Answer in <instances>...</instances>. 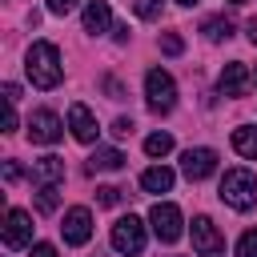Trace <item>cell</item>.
I'll use <instances>...</instances> for the list:
<instances>
[{"label": "cell", "mask_w": 257, "mask_h": 257, "mask_svg": "<svg viewBox=\"0 0 257 257\" xmlns=\"http://www.w3.org/2000/svg\"><path fill=\"white\" fill-rule=\"evenodd\" d=\"M233 149H237L241 157L257 161V128H253V124H241V128H233Z\"/></svg>", "instance_id": "2e32d148"}, {"label": "cell", "mask_w": 257, "mask_h": 257, "mask_svg": "<svg viewBox=\"0 0 257 257\" xmlns=\"http://www.w3.org/2000/svg\"><path fill=\"white\" fill-rule=\"evenodd\" d=\"M217 84H221L225 96H241V92L249 88V68H245L241 60H229V64L221 68V80H217Z\"/></svg>", "instance_id": "7c38bea8"}, {"label": "cell", "mask_w": 257, "mask_h": 257, "mask_svg": "<svg viewBox=\"0 0 257 257\" xmlns=\"http://www.w3.org/2000/svg\"><path fill=\"white\" fill-rule=\"evenodd\" d=\"M120 197H124V189H116V185H100L96 189V201L100 205H120Z\"/></svg>", "instance_id": "603a6c76"}, {"label": "cell", "mask_w": 257, "mask_h": 257, "mask_svg": "<svg viewBox=\"0 0 257 257\" xmlns=\"http://www.w3.org/2000/svg\"><path fill=\"white\" fill-rule=\"evenodd\" d=\"M201 32H205V40H213V44H217V40H229V36H233V20H229V16H209V20L201 24Z\"/></svg>", "instance_id": "ac0fdd59"}, {"label": "cell", "mask_w": 257, "mask_h": 257, "mask_svg": "<svg viewBox=\"0 0 257 257\" xmlns=\"http://www.w3.org/2000/svg\"><path fill=\"white\" fill-rule=\"evenodd\" d=\"M133 12H137L141 20H157V16L165 12V0H133Z\"/></svg>", "instance_id": "44dd1931"}, {"label": "cell", "mask_w": 257, "mask_h": 257, "mask_svg": "<svg viewBox=\"0 0 257 257\" xmlns=\"http://www.w3.org/2000/svg\"><path fill=\"white\" fill-rule=\"evenodd\" d=\"M60 233H64V245H88V237H92V213L84 205H72L64 213Z\"/></svg>", "instance_id": "9c48e42d"}, {"label": "cell", "mask_w": 257, "mask_h": 257, "mask_svg": "<svg viewBox=\"0 0 257 257\" xmlns=\"http://www.w3.org/2000/svg\"><path fill=\"white\" fill-rule=\"evenodd\" d=\"M237 257H257V229L241 233V241H237Z\"/></svg>", "instance_id": "7402d4cb"}, {"label": "cell", "mask_w": 257, "mask_h": 257, "mask_svg": "<svg viewBox=\"0 0 257 257\" xmlns=\"http://www.w3.org/2000/svg\"><path fill=\"white\" fill-rule=\"evenodd\" d=\"M145 104L149 112H169L177 104V84L165 68H149L145 72Z\"/></svg>", "instance_id": "3957f363"}, {"label": "cell", "mask_w": 257, "mask_h": 257, "mask_svg": "<svg viewBox=\"0 0 257 257\" xmlns=\"http://www.w3.org/2000/svg\"><path fill=\"white\" fill-rule=\"evenodd\" d=\"M229 4H245V0H229Z\"/></svg>", "instance_id": "1f68e13d"}, {"label": "cell", "mask_w": 257, "mask_h": 257, "mask_svg": "<svg viewBox=\"0 0 257 257\" xmlns=\"http://www.w3.org/2000/svg\"><path fill=\"white\" fill-rule=\"evenodd\" d=\"M145 153L149 157H169L173 153V137L169 133H149L145 137Z\"/></svg>", "instance_id": "ffe728a7"}, {"label": "cell", "mask_w": 257, "mask_h": 257, "mask_svg": "<svg viewBox=\"0 0 257 257\" xmlns=\"http://www.w3.org/2000/svg\"><path fill=\"white\" fill-rule=\"evenodd\" d=\"M193 249L197 257H225V237L209 217H193Z\"/></svg>", "instance_id": "52a82bcc"}, {"label": "cell", "mask_w": 257, "mask_h": 257, "mask_svg": "<svg viewBox=\"0 0 257 257\" xmlns=\"http://www.w3.org/2000/svg\"><path fill=\"white\" fill-rule=\"evenodd\" d=\"M76 4H80V0H48V12H56V16H68Z\"/></svg>", "instance_id": "d4e9b609"}, {"label": "cell", "mask_w": 257, "mask_h": 257, "mask_svg": "<svg viewBox=\"0 0 257 257\" xmlns=\"http://www.w3.org/2000/svg\"><path fill=\"white\" fill-rule=\"evenodd\" d=\"M112 249L116 253H128V257H137L141 249H145V225H141V217H120L116 225H112Z\"/></svg>", "instance_id": "5b68a950"}, {"label": "cell", "mask_w": 257, "mask_h": 257, "mask_svg": "<svg viewBox=\"0 0 257 257\" xmlns=\"http://www.w3.org/2000/svg\"><path fill=\"white\" fill-rule=\"evenodd\" d=\"M84 169H88L92 177H96V173H116V169H124V153H120V149H96Z\"/></svg>", "instance_id": "5bb4252c"}, {"label": "cell", "mask_w": 257, "mask_h": 257, "mask_svg": "<svg viewBox=\"0 0 257 257\" xmlns=\"http://www.w3.org/2000/svg\"><path fill=\"white\" fill-rule=\"evenodd\" d=\"M4 177H8V181H20V177H24V169H20L16 161H4Z\"/></svg>", "instance_id": "83f0119b"}, {"label": "cell", "mask_w": 257, "mask_h": 257, "mask_svg": "<svg viewBox=\"0 0 257 257\" xmlns=\"http://www.w3.org/2000/svg\"><path fill=\"white\" fill-rule=\"evenodd\" d=\"M60 205V189H56V181H44L40 189H36V209L40 213H52Z\"/></svg>", "instance_id": "d6986e66"}, {"label": "cell", "mask_w": 257, "mask_h": 257, "mask_svg": "<svg viewBox=\"0 0 257 257\" xmlns=\"http://www.w3.org/2000/svg\"><path fill=\"white\" fill-rule=\"evenodd\" d=\"M181 173L189 181H205L209 173H217V153L213 149H185L181 153Z\"/></svg>", "instance_id": "30bf717a"}, {"label": "cell", "mask_w": 257, "mask_h": 257, "mask_svg": "<svg viewBox=\"0 0 257 257\" xmlns=\"http://www.w3.org/2000/svg\"><path fill=\"white\" fill-rule=\"evenodd\" d=\"M0 237H4L8 249L32 245V217H28L24 209H8V213H4V225H0Z\"/></svg>", "instance_id": "8992f818"}, {"label": "cell", "mask_w": 257, "mask_h": 257, "mask_svg": "<svg viewBox=\"0 0 257 257\" xmlns=\"http://www.w3.org/2000/svg\"><path fill=\"white\" fill-rule=\"evenodd\" d=\"M108 24H112V8L104 0H88L84 4V32L100 36V32H108Z\"/></svg>", "instance_id": "4fadbf2b"}, {"label": "cell", "mask_w": 257, "mask_h": 257, "mask_svg": "<svg viewBox=\"0 0 257 257\" xmlns=\"http://www.w3.org/2000/svg\"><path fill=\"white\" fill-rule=\"evenodd\" d=\"M141 189H145V193H169V189H173V169H165V165L145 169V173H141Z\"/></svg>", "instance_id": "9a60e30c"}, {"label": "cell", "mask_w": 257, "mask_h": 257, "mask_svg": "<svg viewBox=\"0 0 257 257\" xmlns=\"http://www.w3.org/2000/svg\"><path fill=\"white\" fill-rule=\"evenodd\" d=\"M28 257H56V249H52V245H48V241H36V245H32V253H28Z\"/></svg>", "instance_id": "4316f807"}, {"label": "cell", "mask_w": 257, "mask_h": 257, "mask_svg": "<svg viewBox=\"0 0 257 257\" xmlns=\"http://www.w3.org/2000/svg\"><path fill=\"white\" fill-rule=\"evenodd\" d=\"M32 177H36V181H60V177H64V161L48 153V157H40V161L32 165Z\"/></svg>", "instance_id": "e0dca14e"}, {"label": "cell", "mask_w": 257, "mask_h": 257, "mask_svg": "<svg viewBox=\"0 0 257 257\" xmlns=\"http://www.w3.org/2000/svg\"><path fill=\"white\" fill-rule=\"evenodd\" d=\"M221 201H225L229 209H237V213L253 209V205H257V177H253L249 169H229V173L221 177Z\"/></svg>", "instance_id": "7a4b0ae2"}, {"label": "cell", "mask_w": 257, "mask_h": 257, "mask_svg": "<svg viewBox=\"0 0 257 257\" xmlns=\"http://www.w3.org/2000/svg\"><path fill=\"white\" fill-rule=\"evenodd\" d=\"M28 137H32L36 145H56V141L64 137V124H60V116H56V112L36 108V112L28 116Z\"/></svg>", "instance_id": "ba28073f"}, {"label": "cell", "mask_w": 257, "mask_h": 257, "mask_svg": "<svg viewBox=\"0 0 257 257\" xmlns=\"http://www.w3.org/2000/svg\"><path fill=\"white\" fill-rule=\"evenodd\" d=\"M149 225H153V233H157V241H165V245H173V241H181V233H185V221H181V209H177L173 201H157V205L149 209Z\"/></svg>", "instance_id": "277c9868"}, {"label": "cell", "mask_w": 257, "mask_h": 257, "mask_svg": "<svg viewBox=\"0 0 257 257\" xmlns=\"http://www.w3.org/2000/svg\"><path fill=\"white\" fill-rule=\"evenodd\" d=\"M4 133H16V108L12 104L4 108Z\"/></svg>", "instance_id": "f1b7e54d"}, {"label": "cell", "mask_w": 257, "mask_h": 257, "mask_svg": "<svg viewBox=\"0 0 257 257\" xmlns=\"http://www.w3.org/2000/svg\"><path fill=\"white\" fill-rule=\"evenodd\" d=\"M177 4H197V0H177Z\"/></svg>", "instance_id": "4dcf8cb0"}, {"label": "cell", "mask_w": 257, "mask_h": 257, "mask_svg": "<svg viewBox=\"0 0 257 257\" xmlns=\"http://www.w3.org/2000/svg\"><path fill=\"white\" fill-rule=\"evenodd\" d=\"M24 72H28V80H32L36 88H56L60 76H64V68H60V48H56L52 40H36V44L28 48V56H24Z\"/></svg>", "instance_id": "6da1fadb"}, {"label": "cell", "mask_w": 257, "mask_h": 257, "mask_svg": "<svg viewBox=\"0 0 257 257\" xmlns=\"http://www.w3.org/2000/svg\"><path fill=\"white\" fill-rule=\"evenodd\" d=\"M253 76H257V72H253Z\"/></svg>", "instance_id": "d6a6232c"}, {"label": "cell", "mask_w": 257, "mask_h": 257, "mask_svg": "<svg viewBox=\"0 0 257 257\" xmlns=\"http://www.w3.org/2000/svg\"><path fill=\"white\" fill-rule=\"evenodd\" d=\"M112 133H116V137H128V133H133V120H128V116H116V120H112Z\"/></svg>", "instance_id": "484cf974"}, {"label": "cell", "mask_w": 257, "mask_h": 257, "mask_svg": "<svg viewBox=\"0 0 257 257\" xmlns=\"http://www.w3.org/2000/svg\"><path fill=\"white\" fill-rule=\"evenodd\" d=\"M245 32H249V40H253V44H257V16H253V20H249V24H245Z\"/></svg>", "instance_id": "f546056e"}, {"label": "cell", "mask_w": 257, "mask_h": 257, "mask_svg": "<svg viewBox=\"0 0 257 257\" xmlns=\"http://www.w3.org/2000/svg\"><path fill=\"white\" fill-rule=\"evenodd\" d=\"M161 48H165L169 56H181V48H185V40H181L177 32H165V36H161Z\"/></svg>", "instance_id": "cb8c5ba5"}, {"label": "cell", "mask_w": 257, "mask_h": 257, "mask_svg": "<svg viewBox=\"0 0 257 257\" xmlns=\"http://www.w3.org/2000/svg\"><path fill=\"white\" fill-rule=\"evenodd\" d=\"M68 128H72V137H76L80 145H92V141L100 137V128H96V116H92V112H88V104H80V100L68 108Z\"/></svg>", "instance_id": "8fae6325"}]
</instances>
